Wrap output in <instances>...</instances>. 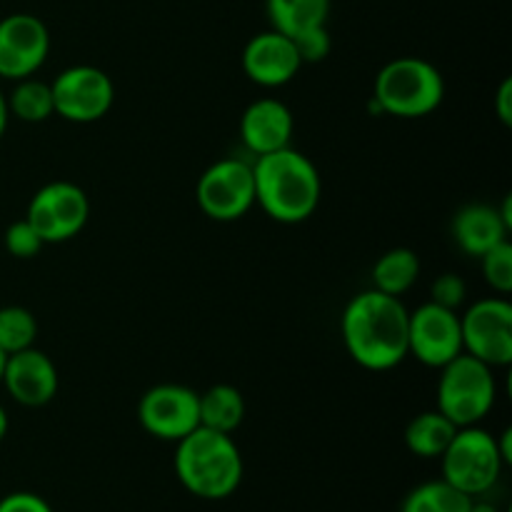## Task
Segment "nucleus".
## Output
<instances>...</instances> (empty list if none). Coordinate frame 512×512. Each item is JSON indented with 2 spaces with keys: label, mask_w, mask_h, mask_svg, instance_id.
I'll return each mask as SVG.
<instances>
[{
  "label": "nucleus",
  "mask_w": 512,
  "mask_h": 512,
  "mask_svg": "<svg viewBox=\"0 0 512 512\" xmlns=\"http://www.w3.org/2000/svg\"><path fill=\"white\" fill-rule=\"evenodd\" d=\"M373 98L383 115L415 120L433 115L445 98L443 73L430 60L403 55L383 65L375 78Z\"/></svg>",
  "instance_id": "obj_4"
},
{
  "label": "nucleus",
  "mask_w": 512,
  "mask_h": 512,
  "mask_svg": "<svg viewBox=\"0 0 512 512\" xmlns=\"http://www.w3.org/2000/svg\"><path fill=\"white\" fill-rule=\"evenodd\" d=\"M495 440H498V448H500V455H503L505 465L512 463V448H510L512 430H510V428H505V430H503V435H500V438H495Z\"/></svg>",
  "instance_id": "obj_31"
},
{
  "label": "nucleus",
  "mask_w": 512,
  "mask_h": 512,
  "mask_svg": "<svg viewBox=\"0 0 512 512\" xmlns=\"http://www.w3.org/2000/svg\"><path fill=\"white\" fill-rule=\"evenodd\" d=\"M3 365H5V353L0 350V378H3Z\"/></svg>",
  "instance_id": "obj_35"
},
{
  "label": "nucleus",
  "mask_w": 512,
  "mask_h": 512,
  "mask_svg": "<svg viewBox=\"0 0 512 512\" xmlns=\"http://www.w3.org/2000/svg\"><path fill=\"white\" fill-rule=\"evenodd\" d=\"M470 503H473V498L438 478L410 490L400 512H470Z\"/></svg>",
  "instance_id": "obj_23"
},
{
  "label": "nucleus",
  "mask_w": 512,
  "mask_h": 512,
  "mask_svg": "<svg viewBox=\"0 0 512 512\" xmlns=\"http://www.w3.org/2000/svg\"><path fill=\"white\" fill-rule=\"evenodd\" d=\"M3 245L8 250V255L18 260H30L35 255H40V250L45 248V240L40 238L38 230L28 223V220H15L5 228Z\"/></svg>",
  "instance_id": "obj_26"
},
{
  "label": "nucleus",
  "mask_w": 512,
  "mask_h": 512,
  "mask_svg": "<svg viewBox=\"0 0 512 512\" xmlns=\"http://www.w3.org/2000/svg\"><path fill=\"white\" fill-rule=\"evenodd\" d=\"M458 428L445 418L440 410H425L418 413L408 425H405V448L423 460H440L450 440L455 438Z\"/></svg>",
  "instance_id": "obj_19"
},
{
  "label": "nucleus",
  "mask_w": 512,
  "mask_h": 512,
  "mask_svg": "<svg viewBox=\"0 0 512 512\" xmlns=\"http://www.w3.org/2000/svg\"><path fill=\"white\" fill-rule=\"evenodd\" d=\"M8 428H10V418L8 413H5L3 405H0V443H3L5 435H8Z\"/></svg>",
  "instance_id": "obj_34"
},
{
  "label": "nucleus",
  "mask_w": 512,
  "mask_h": 512,
  "mask_svg": "<svg viewBox=\"0 0 512 512\" xmlns=\"http://www.w3.org/2000/svg\"><path fill=\"white\" fill-rule=\"evenodd\" d=\"M510 223L503 218L500 208L488 203H468L455 213L453 238L465 255L480 258L495 248L498 243L508 240Z\"/></svg>",
  "instance_id": "obj_17"
},
{
  "label": "nucleus",
  "mask_w": 512,
  "mask_h": 512,
  "mask_svg": "<svg viewBox=\"0 0 512 512\" xmlns=\"http://www.w3.org/2000/svg\"><path fill=\"white\" fill-rule=\"evenodd\" d=\"M410 310L395 295L363 290L355 295L340 318V335L350 358L365 370L385 373L408 358Z\"/></svg>",
  "instance_id": "obj_1"
},
{
  "label": "nucleus",
  "mask_w": 512,
  "mask_h": 512,
  "mask_svg": "<svg viewBox=\"0 0 512 512\" xmlns=\"http://www.w3.org/2000/svg\"><path fill=\"white\" fill-rule=\"evenodd\" d=\"M463 353L483 360L490 368L512 363V305L505 295H493L470 305L460 315Z\"/></svg>",
  "instance_id": "obj_10"
},
{
  "label": "nucleus",
  "mask_w": 512,
  "mask_h": 512,
  "mask_svg": "<svg viewBox=\"0 0 512 512\" xmlns=\"http://www.w3.org/2000/svg\"><path fill=\"white\" fill-rule=\"evenodd\" d=\"M55 115L68 123L88 125L105 118L115 103V85L105 70L95 65H70L50 83Z\"/></svg>",
  "instance_id": "obj_9"
},
{
  "label": "nucleus",
  "mask_w": 512,
  "mask_h": 512,
  "mask_svg": "<svg viewBox=\"0 0 512 512\" xmlns=\"http://www.w3.org/2000/svg\"><path fill=\"white\" fill-rule=\"evenodd\" d=\"M200 428L233 435L245 418V398L235 385L218 383L205 393H198Z\"/></svg>",
  "instance_id": "obj_18"
},
{
  "label": "nucleus",
  "mask_w": 512,
  "mask_h": 512,
  "mask_svg": "<svg viewBox=\"0 0 512 512\" xmlns=\"http://www.w3.org/2000/svg\"><path fill=\"white\" fill-rule=\"evenodd\" d=\"M38 338V320L23 305H5L0 308V350L5 355L33 348Z\"/></svg>",
  "instance_id": "obj_24"
},
{
  "label": "nucleus",
  "mask_w": 512,
  "mask_h": 512,
  "mask_svg": "<svg viewBox=\"0 0 512 512\" xmlns=\"http://www.w3.org/2000/svg\"><path fill=\"white\" fill-rule=\"evenodd\" d=\"M25 220L38 230L45 245L68 243L88 225L90 200L80 185L70 180H53L30 198Z\"/></svg>",
  "instance_id": "obj_8"
},
{
  "label": "nucleus",
  "mask_w": 512,
  "mask_h": 512,
  "mask_svg": "<svg viewBox=\"0 0 512 512\" xmlns=\"http://www.w3.org/2000/svg\"><path fill=\"white\" fill-rule=\"evenodd\" d=\"M5 100H8L10 118L20 120V123H45L55 115L50 83L33 78V75L15 80L13 90L5 95Z\"/></svg>",
  "instance_id": "obj_22"
},
{
  "label": "nucleus",
  "mask_w": 512,
  "mask_h": 512,
  "mask_svg": "<svg viewBox=\"0 0 512 512\" xmlns=\"http://www.w3.org/2000/svg\"><path fill=\"white\" fill-rule=\"evenodd\" d=\"M8 123H10V110H8V100H5L3 90H0V138L5 135V130H8Z\"/></svg>",
  "instance_id": "obj_32"
},
{
  "label": "nucleus",
  "mask_w": 512,
  "mask_h": 512,
  "mask_svg": "<svg viewBox=\"0 0 512 512\" xmlns=\"http://www.w3.org/2000/svg\"><path fill=\"white\" fill-rule=\"evenodd\" d=\"M293 43L300 55V63L303 65L323 63V60L330 55V50H333V38H330L328 25H318V28L303 30V33L295 35Z\"/></svg>",
  "instance_id": "obj_27"
},
{
  "label": "nucleus",
  "mask_w": 512,
  "mask_h": 512,
  "mask_svg": "<svg viewBox=\"0 0 512 512\" xmlns=\"http://www.w3.org/2000/svg\"><path fill=\"white\" fill-rule=\"evenodd\" d=\"M0 385L23 408H43L58 395L60 375L53 358L33 345L20 353L5 355Z\"/></svg>",
  "instance_id": "obj_14"
},
{
  "label": "nucleus",
  "mask_w": 512,
  "mask_h": 512,
  "mask_svg": "<svg viewBox=\"0 0 512 512\" xmlns=\"http://www.w3.org/2000/svg\"><path fill=\"white\" fill-rule=\"evenodd\" d=\"M255 205L283 225H298L313 218L323 195V180L308 155L293 145L253 160Z\"/></svg>",
  "instance_id": "obj_2"
},
{
  "label": "nucleus",
  "mask_w": 512,
  "mask_h": 512,
  "mask_svg": "<svg viewBox=\"0 0 512 512\" xmlns=\"http://www.w3.org/2000/svg\"><path fill=\"white\" fill-rule=\"evenodd\" d=\"M468 298V283L458 273H443L430 285V303L443 305L448 310H458Z\"/></svg>",
  "instance_id": "obj_28"
},
{
  "label": "nucleus",
  "mask_w": 512,
  "mask_h": 512,
  "mask_svg": "<svg viewBox=\"0 0 512 512\" xmlns=\"http://www.w3.org/2000/svg\"><path fill=\"white\" fill-rule=\"evenodd\" d=\"M240 63H243V73L248 75L250 83L260 85V88H283L303 68L293 38L273 28L253 35L245 43Z\"/></svg>",
  "instance_id": "obj_15"
},
{
  "label": "nucleus",
  "mask_w": 512,
  "mask_h": 512,
  "mask_svg": "<svg viewBox=\"0 0 512 512\" xmlns=\"http://www.w3.org/2000/svg\"><path fill=\"white\" fill-rule=\"evenodd\" d=\"M495 110H498V118L503 125H512V78H505L500 83L498 95H495Z\"/></svg>",
  "instance_id": "obj_30"
},
{
  "label": "nucleus",
  "mask_w": 512,
  "mask_h": 512,
  "mask_svg": "<svg viewBox=\"0 0 512 512\" xmlns=\"http://www.w3.org/2000/svg\"><path fill=\"white\" fill-rule=\"evenodd\" d=\"M50 53L48 25L30 13L0 20V78L23 80L38 73Z\"/></svg>",
  "instance_id": "obj_13"
},
{
  "label": "nucleus",
  "mask_w": 512,
  "mask_h": 512,
  "mask_svg": "<svg viewBox=\"0 0 512 512\" xmlns=\"http://www.w3.org/2000/svg\"><path fill=\"white\" fill-rule=\"evenodd\" d=\"M173 468L180 485L203 500H225L240 488L243 455L233 435L195 428L175 443Z\"/></svg>",
  "instance_id": "obj_3"
},
{
  "label": "nucleus",
  "mask_w": 512,
  "mask_h": 512,
  "mask_svg": "<svg viewBox=\"0 0 512 512\" xmlns=\"http://www.w3.org/2000/svg\"><path fill=\"white\" fill-rule=\"evenodd\" d=\"M470 512H500V510H498V505L473 498V503H470Z\"/></svg>",
  "instance_id": "obj_33"
},
{
  "label": "nucleus",
  "mask_w": 512,
  "mask_h": 512,
  "mask_svg": "<svg viewBox=\"0 0 512 512\" xmlns=\"http://www.w3.org/2000/svg\"><path fill=\"white\" fill-rule=\"evenodd\" d=\"M270 28L295 38L318 25H328L330 0H265Z\"/></svg>",
  "instance_id": "obj_21"
},
{
  "label": "nucleus",
  "mask_w": 512,
  "mask_h": 512,
  "mask_svg": "<svg viewBox=\"0 0 512 512\" xmlns=\"http://www.w3.org/2000/svg\"><path fill=\"white\" fill-rule=\"evenodd\" d=\"M138 420L145 433L153 438L178 443L195 428H200L198 393L178 383L153 385L140 398Z\"/></svg>",
  "instance_id": "obj_11"
},
{
  "label": "nucleus",
  "mask_w": 512,
  "mask_h": 512,
  "mask_svg": "<svg viewBox=\"0 0 512 512\" xmlns=\"http://www.w3.org/2000/svg\"><path fill=\"white\" fill-rule=\"evenodd\" d=\"M293 110L278 98H258L243 110L240 140L250 155H268L293 143Z\"/></svg>",
  "instance_id": "obj_16"
},
{
  "label": "nucleus",
  "mask_w": 512,
  "mask_h": 512,
  "mask_svg": "<svg viewBox=\"0 0 512 512\" xmlns=\"http://www.w3.org/2000/svg\"><path fill=\"white\" fill-rule=\"evenodd\" d=\"M203 215L218 223H233L255 205L253 163L243 158H223L203 170L195 188Z\"/></svg>",
  "instance_id": "obj_7"
},
{
  "label": "nucleus",
  "mask_w": 512,
  "mask_h": 512,
  "mask_svg": "<svg viewBox=\"0 0 512 512\" xmlns=\"http://www.w3.org/2000/svg\"><path fill=\"white\" fill-rule=\"evenodd\" d=\"M463 353L458 310L423 303L408 315V355L428 368L440 370Z\"/></svg>",
  "instance_id": "obj_12"
},
{
  "label": "nucleus",
  "mask_w": 512,
  "mask_h": 512,
  "mask_svg": "<svg viewBox=\"0 0 512 512\" xmlns=\"http://www.w3.org/2000/svg\"><path fill=\"white\" fill-rule=\"evenodd\" d=\"M480 273L488 288H493L498 295L512 293V243L503 240L488 253L480 255Z\"/></svg>",
  "instance_id": "obj_25"
},
{
  "label": "nucleus",
  "mask_w": 512,
  "mask_h": 512,
  "mask_svg": "<svg viewBox=\"0 0 512 512\" xmlns=\"http://www.w3.org/2000/svg\"><path fill=\"white\" fill-rule=\"evenodd\" d=\"M498 400L495 368L468 353H460L440 368L438 403L435 410L445 415L455 428L483 423Z\"/></svg>",
  "instance_id": "obj_5"
},
{
  "label": "nucleus",
  "mask_w": 512,
  "mask_h": 512,
  "mask_svg": "<svg viewBox=\"0 0 512 512\" xmlns=\"http://www.w3.org/2000/svg\"><path fill=\"white\" fill-rule=\"evenodd\" d=\"M505 460L500 455L498 440L493 433L468 425L458 428L455 438L440 455V470L443 480L465 493L468 498H480L500 480Z\"/></svg>",
  "instance_id": "obj_6"
},
{
  "label": "nucleus",
  "mask_w": 512,
  "mask_h": 512,
  "mask_svg": "<svg viewBox=\"0 0 512 512\" xmlns=\"http://www.w3.org/2000/svg\"><path fill=\"white\" fill-rule=\"evenodd\" d=\"M0 512H53V508L40 495L20 490L0 498Z\"/></svg>",
  "instance_id": "obj_29"
},
{
  "label": "nucleus",
  "mask_w": 512,
  "mask_h": 512,
  "mask_svg": "<svg viewBox=\"0 0 512 512\" xmlns=\"http://www.w3.org/2000/svg\"><path fill=\"white\" fill-rule=\"evenodd\" d=\"M420 278V258L410 248H390L380 255L370 270L373 290L403 298Z\"/></svg>",
  "instance_id": "obj_20"
}]
</instances>
